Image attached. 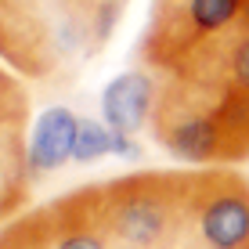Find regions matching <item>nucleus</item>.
<instances>
[{
  "label": "nucleus",
  "instance_id": "5",
  "mask_svg": "<svg viewBox=\"0 0 249 249\" xmlns=\"http://www.w3.org/2000/svg\"><path fill=\"white\" fill-rule=\"evenodd\" d=\"M76 130H80V116L65 105H51L36 116L25 144V166L29 174H51V170H62L72 159L76 148Z\"/></svg>",
  "mask_w": 249,
  "mask_h": 249
},
{
  "label": "nucleus",
  "instance_id": "3",
  "mask_svg": "<svg viewBox=\"0 0 249 249\" xmlns=\"http://www.w3.org/2000/svg\"><path fill=\"white\" fill-rule=\"evenodd\" d=\"M195 235L206 249H249V192L231 174L210 177L195 195Z\"/></svg>",
  "mask_w": 249,
  "mask_h": 249
},
{
  "label": "nucleus",
  "instance_id": "2",
  "mask_svg": "<svg viewBox=\"0 0 249 249\" xmlns=\"http://www.w3.org/2000/svg\"><path fill=\"white\" fill-rule=\"evenodd\" d=\"M246 0H156L144 36V62L156 69H181L188 58L217 44L242 22Z\"/></svg>",
  "mask_w": 249,
  "mask_h": 249
},
{
  "label": "nucleus",
  "instance_id": "8",
  "mask_svg": "<svg viewBox=\"0 0 249 249\" xmlns=\"http://www.w3.org/2000/svg\"><path fill=\"white\" fill-rule=\"evenodd\" d=\"M242 25L249 29V0H246V11H242Z\"/></svg>",
  "mask_w": 249,
  "mask_h": 249
},
{
  "label": "nucleus",
  "instance_id": "7",
  "mask_svg": "<svg viewBox=\"0 0 249 249\" xmlns=\"http://www.w3.org/2000/svg\"><path fill=\"white\" fill-rule=\"evenodd\" d=\"M47 249H112V242L105 238V231L94 224L87 202H83V217L80 220H62V228L47 238Z\"/></svg>",
  "mask_w": 249,
  "mask_h": 249
},
{
  "label": "nucleus",
  "instance_id": "6",
  "mask_svg": "<svg viewBox=\"0 0 249 249\" xmlns=\"http://www.w3.org/2000/svg\"><path fill=\"white\" fill-rule=\"evenodd\" d=\"M137 159L134 137L112 130L105 119H80V130H76V148H72V162H94V159Z\"/></svg>",
  "mask_w": 249,
  "mask_h": 249
},
{
  "label": "nucleus",
  "instance_id": "1",
  "mask_svg": "<svg viewBox=\"0 0 249 249\" xmlns=\"http://www.w3.org/2000/svg\"><path fill=\"white\" fill-rule=\"evenodd\" d=\"M166 184L170 177L156 174L126 177V181H112L108 188H98L83 202L112 249H162L195 199L188 192H166Z\"/></svg>",
  "mask_w": 249,
  "mask_h": 249
},
{
  "label": "nucleus",
  "instance_id": "4",
  "mask_svg": "<svg viewBox=\"0 0 249 249\" xmlns=\"http://www.w3.org/2000/svg\"><path fill=\"white\" fill-rule=\"evenodd\" d=\"M156 80L141 69H126V72L112 76L101 90V119L112 130L134 137L156 116Z\"/></svg>",
  "mask_w": 249,
  "mask_h": 249
}]
</instances>
